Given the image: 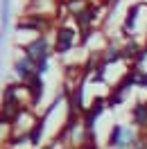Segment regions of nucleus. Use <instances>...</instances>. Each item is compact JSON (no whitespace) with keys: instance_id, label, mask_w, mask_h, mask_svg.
Returning a JSON list of instances; mask_svg holds the SVG:
<instances>
[{"instance_id":"9d476101","label":"nucleus","mask_w":147,"mask_h":149,"mask_svg":"<svg viewBox=\"0 0 147 149\" xmlns=\"http://www.w3.org/2000/svg\"><path fill=\"white\" fill-rule=\"evenodd\" d=\"M25 86H27L29 95H32V104H36L38 97H41V93H43V79H41V74H34L32 79H27Z\"/></svg>"},{"instance_id":"f03ea898","label":"nucleus","mask_w":147,"mask_h":149,"mask_svg":"<svg viewBox=\"0 0 147 149\" xmlns=\"http://www.w3.org/2000/svg\"><path fill=\"white\" fill-rule=\"evenodd\" d=\"M25 56H27L29 61H34L36 68H38V65H46L48 63V56H50L46 36H36L34 41H29L27 45H25Z\"/></svg>"},{"instance_id":"f8f14e48","label":"nucleus","mask_w":147,"mask_h":149,"mask_svg":"<svg viewBox=\"0 0 147 149\" xmlns=\"http://www.w3.org/2000/svg\"><path fill=\"white\" fill-rule=\"evenodd\" d=\"M138 11H140V5H134V7H129L127 11V18H125V32H129V29L136 27V18H138Z\"/></svg>"},{"instance_id":"1a4fd4ad","label":"nucleus","mask_w":147,"mask_h":149,"mask_svg":"<svg viewBox=\"0 0 147 149\" xmlns=\"http://www.w3.org/2000/svg\"><path fill=\"white\" fill-rule=\"evenodd\" d=\"M95 14H97V9H95V7H86L84 11H79V14L75 16V23H77L82 29H88L93 23H95Z\"/></svg>"},{"instance_id":"ddd939ff","label":"nucleus","mask_w":147,"mask_h":149,"mask_svg":"<svg viewBox=\"0 0 147 149\" xmlns=\"http://www.w3.org/2000/svg\"><path fill=\"white\" fill-rule=\"evenodd\" d=\"M84 5H86V0H66V7L73 11V16H77L79 11H84V9H86Z\"/></svg>"},{"instance_id":"6e6552de","label":"nucleus","mask_w":147,"mask_h":149,"mask_svg":"<svg viewBox=\"0 0 147 149\" xmlns=\"http://www.w3.org/2000/svg\"><path fill=\"white\" fill-rule=\"evenodd\" d=\"M131 120L138 129H147V102H138L131 109Z\"/></svg>"},{"instance_id":"0eeeda50","label":"nucleus","mask_w":147,"mask_h":149,"mask_svg":"<svg viewBox=\"0 0 147 149\" xmlns=\"http://www.w3.org/2000/svg\"><path fill=\"white\" fill-rule=\"evenodd\" d=\"M46 27H48V20L43 18V14H29L16 25V29H34V32H41Z\"/></svg>"},{"instance_id":"39448f33","label":"nucleus","mask_w":147,"mask_h":149,"mask_svg":"<svg viewBox=\"0 0 147 149\" xmlns=\"http://www.w3.org/2000/svg\"><path fill=\"white\" fill-rule=\"evenodd\" d=\"M23 115V106L20 102H2V109H0V124H11L16 122V118Z\"/></svg>"},{"instance_id":"2eb2a0df","label":"nucleus","mask_w":147,"mask_h":149,"mask_svg":"<svg viewBox=\"0 0 147 149\" xmlns=\"http://www.w3.org/2000/svg\"><path fill=\"white\" fill-rule=\"evenodd\" d=\"M145 52H147V47H145Z\"/></svg>"},{"instance_id":"9b49d317","label":"nucleus","mask_w":147,"mask_h":149,"mask_svg":"<svg viewBox=\"0 0 147 149\" xmlns=\"http://www.w3.org/2000/svg\"><path fill=\"white\" fill-rule=\"evenodd\" d=\"M127 79L131 84H136V86H147V74L143 72L140 68H131L127 72Z\"/></svg>"},{"instance_id":"f257e3e1","label":"nucleus","mask_w":147,"mask_h":149,"mask_svg":"<svg viewBox=\"0 0 147 149\" xmlns=\"http://www.w3.org/2000/svg\"><path fill=\"white\" fill-rule=\"evenodd\" d=\"M136 140H138V136L131 129L122 127V124H116L109 133V147L111 149H125V147L136 145Z\"/></svg>"},{"instance_id":"7ed1b4c3","label":"nucleus","mask_w":147,"mask_h":149,"mask_svg":"<svg viewBox=\"0 0 147 149\" xmlns=\"http://www.w3.org/2000/svg\"><path fill=\"white\" fill-rule=\"evenodd\" d=\"M104 104H106V100H104V97H97V100L84 111V129H86V136H93V122L97 120L100 113L104 111Z\"/></svg>"},{"instance_id":"4468645a","label":"nucleus","mask_w":147,"mask_h":149,"mask_svg":"<svg viewBox=\"0 0 147 149\" xmlns=\"http://www.w3.org/2000/svg\"><path fill=\"white\" fill-rule=\"evenodd\" d=\"M134 149H147V133H143V136H138L136 145H134Z\"/></svg>"},{"instance_id":"423d86ee","label":"nucleus","mask_w":147,"mask_h":149,"mask_svg":"<svg viewBox=\"0 0 147 149\" xmlns=\"http://www.w3.org/2000/svg\"><path fill=\"white\" fill-rule=\"evenodd\" d=\"M14 68H16V74H18L20 79H23V84L27 81V79H32L36 72V63L34 61H29L27 56H23V59H16V63H14Z\"/></svg>"},{"instance_id":"20e7f679","label":"nucleus","mask_w":147,"mask_h":149,"mask_svg":"<svg viewBox=\"0 0 147 149\" xmlns=\"http://www.w3.org/2000/svg\"><path fill=\"white\" fill-rule=\"evenodd\" d=\"M75 41H77L75 29H70V27H61L59 32H57V43H55L57 54H66V52H68V50L75 45Z\"/></svg>"}]
</instances>
